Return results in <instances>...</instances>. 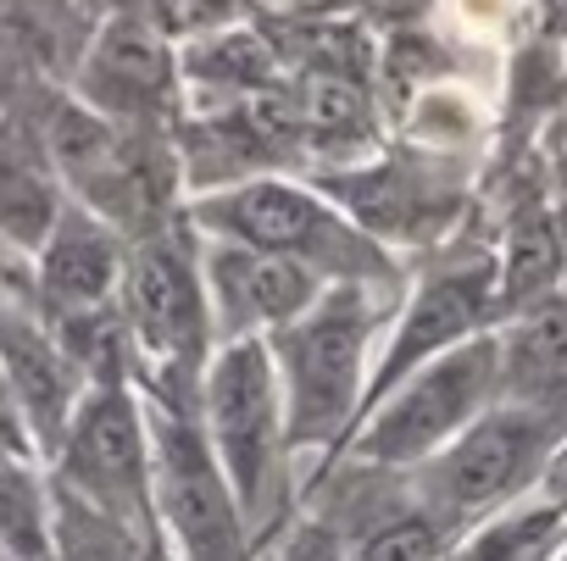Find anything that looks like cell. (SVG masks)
I'll list each match as a JSON object with an SVG mask.
<instances>
[{"label":"cell","instance_id":"44dd1931","mask_svg":"<svg viewBox=\"0 0 567 561\" xmlns=\"http://www.w3.org/2000/svg\"><path fill=\"white\" fill-rule=\"evenodd\" d=\"M51 555H56V561H151V539L128 533L123 522L101 517V511L84 506L79 495L56 489V511H51Z\"/></svg>","mask_w":567,"mask_h":561},{"label":"cell","instance_id":"30bf717a","mask_svg":"<svg viewBox=\"0 0 567 561\" xmlns=\"http://www.w3.org/2000/svg\"><path fill=\"white\" fill-rule=\"evenodd\" d=\"M501 312V290H495V267L478 256V261H451L440 272H429L417 295L406 301L395 334H390V351L379 356L373 378H368V401H362V417L390 395L401 389L417 367L451 356L456 345L478 340L484 323Z\"/></svg>","mask_w":567,"mask_h":561},{"label":"cell","instance_id":"4fadbf2b","mask_svg":"<svg viewBox=\"0 0 567 561\" xmlns=\"http://www.w3.org/2000/svg\"><path fill=\"white\" fill-rule=\"evenodd\" d=\"M123 267H128V239L112 233L84 206H68L51 239L40 245V295L51 318L68 323V318L112 312L123 295Z\"/></svg>","mask_w":567,"mask_h":561},{"label":"cell","instance_id":"3957f363","mask_svg":"<svg viewBox=\"0 0 567 561\" xmlns=\"http://www.w3.org/2000/svg\"><path fill=\"white\" fill-rule=\"evenodd\" d=\"M368 340H373V295L357 284H334L307 318L267 340L278 395H284V439L323 450L340 445L368 401Z\"/></svg>","mask_w":567,"mask_h":561},{"label":"cell","instance_id":"2e32d148","mask_svg":"<svg viewBox=\"0 0 567 561\" xmlns=\"http://www.w3.org/2000/svg\"><path fill=\"white\" fill-rule=\"evenodd\" d=\"M62 211V173L40 128L0 117V233L23 250H40Z\"/></svg>","mask_w":567,"mask_h":561},{"label":"cell","instance_id":"7402d4cb","mask_svg":"<svg viewBox=\"0 0 567 561\" xmlns=\"http://www.w3.org/2000/svg\"><path fill=\"white\" fill-rule=\"evenodd\" d=\"M0 544L23 561L51 555V511L40 500V484L12 456H0Z\"/></svg>","mask_w":567,"mask_h":561},{"label":"cell","instance_id":"9c48e42d","mask_svg":"<svg viewBox=\"0 0 567 561\" xmlns=\"http://www.w3.org/2000/svg\"><path fill=\"white\" fill-rule=\"evenodd\" d=\"M561 439V417H539L523 406H489L456 445H445L429 461V517L440 528L501 511Z\"/></svg>","mask_w":567,"mask_h":561},{"label":"cell","instance_id":"d4e9b609","mask_svg":"<svg viewBox=\"0 0 567 561\" xmlns=\"http://www.w3.org/2000/svg\"><path fill=\"white\" fill-rule=\"evenodd\" d=\"M0 456H12V461L29 456V423H23V406H18L7 373H0Z\"/></svg>","mask_w":567,"mask_h":561},{"label":"cell","instance_id":"ffe728a7","mask_svg":"<svg viewBox=\"0 0 567 561\" xmlns=\"http://www.w3.org/2000/svg\"><path fill=\"white\" fill-rule=\"evenodd\" d=\"M561 272V239L545 217H523L512 228V245L495 267V290H501V312H534L550 301V284Z\"/></svg>","mask_w":567,"mask_h":561},{"label":"cell","instance_id":"4316f807","mask_svg":"<svg viewBox=\"0 0 567 561\" xmlns=\"http://www.w3.org/2000/svg\"><path fill=\"white\" fill-rule=\"evenodd\" d=\"M106 18H145L151 12V0H101Z\"/></svg>","mask_w":567,"mask_h":561},{"label":"cell","instance_id":"d6986e66","mask_svg":"<svg viewBox=\"0 0 567 561\" xmlns=\"http://www.w3.org/2000/svg\"><path fill=\"white\" fill-rule=\"evenodd\" d=\"M567 550V495L506 506L467 544L462 561H556Z\"/></svg>","mask_w":567,"mask_h":561},{"label":"cell","instance_id":"5b68a950","mask_svg":"<svg viewBox=\"0 0 567 561\" xmlns=\"http://www.w3.org/2000/svg\"><path fill=\"white\" fill-rule=\"evenodd\" d=\"M489 406H501V351H495V334H478V340L456 345L451 356L417 367L401 389H390L368 412V423L357 434V456L373 467L434 461Z\"/></svg>","mask_w":567,"mask_h":561},{"label":"cell","instance_id":"e0dca14e","mask_svg":"<svg viewBox=\"0 0 567 561\" xmlns=\"http://www.w3.org/2000/svg\"><path fill=\"white\" fill-rule=\"evenodd\" d=\"M290 106H296V134L334 156H351L373 134V101L346 67H307Z\"/></svg>","mask_w":567,"mask_h":561},{"label":"cell","instance_id":"277c9868","mask_svg":"<svg viewBox=\"0 0 567 561\" xmlns=\"http://www.w3.org/2000/svg\"><path fill=\"white\" fill-rule=\"evenodd\" d=\"M200 417L245 528L267 522L278 506V456L290 445L284 439V395H278L267 340H234L206 362Z\"/></svg>","mask_w":567,"mask_h":561},{"label":"cell","instance_id":"484cf974","mask_svg":"<svg viewBox=\"0 0 567 561\" xmlns=\"http://www.w3.org/2000/svg\"><path fill=\"white\" fill-rule=\"evenodd\" d=\"M346 7H357L362 18H379V23H406L429 7V0H346Z\"/></svg>","mask_w":567,"mask_h":561},{"label":"cell","instance_id":"9a60e30c","mask_svg":"<svg viewBox=\"0 0 567 561\" xmlns=\"http://www.w3.org/2000/svg\"><path fill=\"white\" fill-rule=\"evenodd\" d=\"M495 351H501V406L567 423V301L523 312L506 334H495Z\"/></svg>","mask_w":567,"mask_h":561},{"label":"cell","instance_id":"5bb4252c","mask_svg":"<svg viewBox=\"0 0 567 561\" xmlns=\"http://www.w3.org/2000/svg\"><path fill=\"white\" fill-rule=\"evenodd\" d=\"M0 373H7L34 439L62 445V434H68L79 401H84L79 395V362L62 351V340H51L29 318L0 312Z\"/></svg>","mask_w":567,"mask_h":561},{"label":"cell","instance_id":"6da1fadb","mask_svg":"<svg viewBox=\"0 0 567 561\" xmlns=\"http://www.w3.org/2000/svg\"><path fill=\"white\" fill-rule=\"evenodd\" d=\"M184 217L195 222L200 239H228V245L284 256V261L318 272L329 290L334 284L373 290L395 272L390 250L334 195L296 184V178H278V173H261V178H245L228 189H206L189 200Z\"/></svg>","mask_w":567,"mask_h":561},{"label":"cell","instance_id":"ac0fdd59","mask_svg":"<svg viewBox=\"0 0 567 561\" xmlns=\"http://www.w3.org/2000/svg\"><path fill=\"white\" fill-rule=\"evenodd\" d=\"M278 51L245 29H223L212 40H195L189 45V62H184V79L189 84H206L223 106H239V101H261V95H278Z\"/></svg>","mask_w":567,"mask_h":561},{"label":"cell","instance_id":"8fae6325","mask_svg":"<svg viewBox=\"0 0 567 561\" xmlns=\"http://www.w3.org/2000/svg\"><path fill=\"white\" fill-rule=\"evenodd\" d=\"M184 62L173 40H162L145 18H106L79 62V106H90L106 123L167 134L178 106Z\"/></svg>","mask_w":567,"mask_h":561},{"label":"cell","instance_id":"8992f818","mask_svg":"<svg viewBox=\"0 0 567 561\" xmlns=\"http://www.w3.org/2000/svg\"><path fill=\"white\" fill-rule=\"evenodd\" d=\"M123 323L134 345L173 378H195L212 351V301H206V267L200 233L178 211L167 228L128 245L123 267Z\"/></svg>","mask_w":567,"mask_h":561},{"label":"cell","instance_id":"603a6c76","mask_svg":"<svg viewBox=\"0 0 567 561\" xmlns=\"http://www.w3.org/2000/svg\"><path fill=\"white\" fill-rule=\"evenodd\" d=\"M440 544H445V528L429 511H406V517L373 528L368 544L357 550V561H440Z\"/></svg>","mask_w":567,"mask_h":561},{"label":"cell","instance_id":"83f0119b","mask_svg":"<svg viewBox=\"0 0 567 561\" xmlns=\"http://www.w3.org/2000/svg\"><path fill=\"white\" fill-rule=\"evenodd\" d=\"M556 561H567V550H561V555H556Z\"/></svg>","mask_w":567,"mask_h":561},{"label":"cell","instance_id":"cb8c5ba5","mask_svg":"<svg viewBox=\"0 0 567 561\" xmlns=\"http://www.w3.org/2000/svg\"><path fill=\"white\" fill-rule=\"evenodd\" d=\"M29 79H34V40L12 12H0V106H12L29 90Z\"/></svg>","mask_w":567,"mask_h":561},{"label":"cell","instance_id":"ba28073f","mask_svg":"<svg viewBox=\"0 0 567 561\" xmlns=\"http://www.w3.org/2000/svg\"><path fill=\"white\" fill-rule=\"evenodd\" d=\"M151 489L184 561H245L250 528L206 445V428H195L184 401H167L151 417Z\"/></svg>","mask_w":567,"mask_h":561},{"label":"cell","instance_id":"7a4b0ae2","mask_svg":"<svg viewBox=\"0 0 567 561\" xmlns=\"http://www.w3.org/2000/svg\"><path fill=\"white\" fill-rule=\"evenodd\" d=\"M34 128L62 173V189H73L79 206L128 245L178 217V150L167 134L106 123L79 101L45 106Z\"/></svg>","mask_w":567,"mask_h":561},{"label":"cell","instance_id":"52a82bcc","mask_svg":"<svg viewBox=\"0 0 567 561\" xmlns=\"http://www.w3.org/2000/svg\"><path fill=\"white\" fill-rule=\"evenodd\" d=\"M62 489L95 506L101 517L123 522L128 533H156V489H151V428L123 389V378L95 384L68 434H62Z\"/></svg>","mask_w":567,"mask_h":561},{"label":"cell","instance_id":"7c38bea8","mask_svg":"<svg viewBox=\"0 0 567 561\" xmlns=\"http://www.w3.org/2000/svg\"><path fill=\"white\" fill-rule=\"evenodd\" d=\"M200 267H206L212 329L223 334V345L290 329L329 295L318 272L267 250H250V245H228V239H200Z\"/></svg>","mask_w":567,"mask_h":561}]
</instances>
